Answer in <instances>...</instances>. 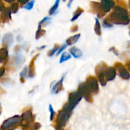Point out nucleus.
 Segmentation results:
<instances>
[{
    "label": "nucleus",
    "mask_w": 130,
    "mask_h": 130,
    "mask_svg": "<svg viewBox=\"0 0 130 130\" xmlns=\"http://www.w3.org/2000/svg\"><path fill=\"white\" fill-rule=\"evenodd\" d=\"M27 72H28V69L27 67H25V68L22 70L20 74V79H21V81L22 79L25 80V77H26L27 74Z\"/></svg>",
    "instance_id": "26"
},
{
    "label": "nucleus",
    "mask_w": 130,
    "mask_h": 130,
    "mask_svg": "<svg viewBox=\"0 0 130 130\" xmlns=\"http://www.w3.org/2000/svg\"><path fill=\"white\" fill-rule=\"evenodd\" d=\"M94 30H95V33H96L97 35H101V27H100V22H99V19H98L97 18L95 19V25Z\"/></svg>",
    "instance_id": "20"
},
{
    "label": "nucleus",
    "mask_w": 130,
    "mask_h": 130,
    "mask_svg": "<svg viewBox=\"0 0 130 130\" xmlns=\"http://www.w3.org/2000/svg\"><path fill=\"white\" fill-rule=\"evenodd\" d=\"M129 16H130V12H129Z\"/></svg>",
    "instance_id": "43"
},
{
    "label": "nucleus",
    "mask_w": 130,
    "mask_h": 130,
    "mask_svg": "<svg viewBox=\"0 0 130 130\" xmlns=\"http://www.w3.org/2000/svg\"><path fill=\"white\" fill-rule=\"evenodd\" d=\"M126 67L127 70L130 71V60L126 62Z\"/></svg>",
    "instance_id": "34"
},
{
    "label": "nucleus",
    "mask_w": 130,
    "mask_h": 130,
    "mask_svg": "<svg viewBox=\"0 0 130 130\" xmlns=\"http://www.w3.org/2000/svg\"><path fill=\"white\" fill-rule=\"evenodd\" d=\"M34 126H35V128H34V129H39V128L41 127V124H39V123H36L35 125H34Z\"/></svg>",
    "instance_id": "35"
},
{
    "label": "nucleus",
    "mask_w": 130,
    "mask_h": 130,
    "mask_svg": "<svg viewBox=\"0 0 130 130\" xmlns=\"http://www.w3.org/2000/svg\"><path fill=\"white\" fill-rule=\"evenodd\" d=\"M49 111L50 112V119L51 121L53 120V118H54L55 114V110H53V108L52 107V105L51 104L49 105Z\"/></svg>",
    "instance_id": "29"
},
{
    "label": "nucleus",
    "mask_w": 130,
    "mask_h": 130,
    "mask_svg": "<svg viewBox=\"0 0 130 130\" xmlns=\"http://www.w3.org/2000/svg\"><path fill=\"white\" fill-rule=\"evenodd\" d=\"M1 112H2V108H1V104H0V115H1Z\"/></svg>",
    "instance_id": "39"
},
{
    "label": "nucleus",
    "mask_w": 130,
    "mask_h": 130,
    "mask_svg": "<svg viewBox=\"0 0 130 130\" xmlns=\"http://www.w3.org/2000/svg\"><path fill=\"white\" fill-rule=\"evenodd\" d=\"M129 34H130V32H129Z\"/></svg>",
    "instance_id": "44"
},
{
    "label": "nucleus",
    "mask_w": 130,
    "mask_h": 130,
    "mask_svg": "<svg viewBox=\"0 0 130 130\" xmlns=\"http://www.w3.org/2000/svg\"><path fill=\"white\" fill-rule=\"evenodd\" d=\"M38 56H39V54H38L36 56H35V57L32 58V60L30 61V64H29V69H28L27 72L28 77H33L35 76V66H34V62H35L36 59V58Z\"/></svg>",
    "instance_id": "15"
},
{
    "label": "nucleus",
    "mask_w": 130,
    "mask_h": 130,
    "mask_svg": "<svg viewBox=\"0 0 130 130\" xmlns=\"http://www.w3.org/2000/svg\"><path fill=\"white\" fill-rule=\"evenodd\" d=\"M72 111L66 109H63L57 115V129H60L64 127L69 121V119L71 118Z\"/></svg>",
    "instance_id": "3"
},
{
    "label": "nucleus",
    "mask_w": 130,
    "mask_h": 130,
    "mask_svg": "<svg viewBox=\"0 0 130 130\" xmlns=\"http://www.w3.org/2000/svg\"><path fill=\"white\" fill-rule=\"evenodd\" d=\"M14 1H15V0H5V1H6L7 3H11Z\"/></svg>",
    "instance_id": "38"
},
{
    "label": "nucleus",
    "mask_w": 130,
    "mask_h": 130,
    "mask_svg": "<svg viewBox=\"0 0 130 130\" xmlns=\"http://www.w3.org/2000/svg\"><path fill=\"white\" fill-rule=\"evenodd\" d=\"M8 52L6 48H3L0 49V63H2L6 60L8 57Z\"/></svg>",
    "instance_id": "18"
},
{
    "label": "nucleus",
    "mask_w": 130,
    "mask_h": 130,
    "mask_svg": "<svg viewBox=\"0 0 130 130\" xmlns=\"http://www.w3.org/2000/svg\"><path fill=\"white\" fill-rule=\"evenodd\" d=\"M71 32H76L78 30V26H77V25H74V26H72V27H71Z\"/></svg>",
    "instance_id": "31"
},
{
    "label": "nucleus",
    "mask_w": 130,
    "mask_h": 130,
    "mask_svg": "<svg viewBox=\"0 0 130 130\" xmlns=\"http://www.w3.org/2000/svg\"><path fill=\"white\" fill-rule=\"evenodd\" d=\"M11 9H10V8H4V10H3L2 12H1V19L3 22H9L11 20Z\"/></svg>",
    "instance_id": "12"
},
{
    "label": "nucleus",
    "mask_w": 130,
    "mask_h": 130,
    "mask_svg": "<svg viewBox=\"0 0 130 130\" xmlns=\"http://www.w3.org/2000/svg\"><path fill=\"white\" fill-rule=\"evenodd\" d=\"M65 76H63V77H62L60 80L58 82L56 83L54 85H53V88H52V93L53 94H58V93L60 92L62 90H63V79H64Z\"/></svg>",
    "instance_id": "13"
},
{
    "label": "nucleus",
    "mask_w": 130,
    "mask_h": 130,
    "mask_svg": "<svg viewBox=\"0 0 130 130\" xmlns=\"http://www.w3.org/2000/svg\"><path fill=\"white\" fill-rule=\"evenodd\" d=\"M100 5L102 11L104 13H107L114 7L115 3L112 0H102Z\"/></svg>",
    "instance_id": "10"
},
{
    "label": "nucleus",
    "mask_w": 130,
    "mask_h": 130,
    "mask_svg": "<svg viewBox=\"0 0 130 130\" xmlns=\"http://www.w3.org/2000/svg\"><path fill=\"white\" fill-rule=\"evenodd\" d=\"M21 117L16 115L5 120L1 125V128L2 129H13L21 124Z\"/></svg>",
    "instance_id": "4"
},
{
    "label": "nucleus",
    "mask_w": 130,
    "mask_h": 130,
    "mask_svg": "<svg viewBox=\"0 0 130 130\" xmlns=\"http://www.w3.org/2000/svg\"><path fill=\"white\" fill-rule=\"evenodd\" d=\"M32 111L30 110H28L25 111L22 114L21 116V124L20 125L23 126L24 128H26V127L29 126L30 124V122L32 121Z\"/></svg>",
    "instance_id": "9"
},
{
    "label": "nucleus",
    "mask_w": 130,
    "mask_h": 130,
    "mask_svg": "<svg viewBox=\"0 0 130 130\" xmlns=\"http://www.w3.org/2000/svg\"><path fill=\"white\" fill-rule=\"evenodd\" d=\"M109 50L112 51V52L114 54L116 55H119V53H118V52L117 51V50L115 48H114V47H113V48H110V50Z\"/></svg>",
    "instance_id": "32"
},
{
    "label": "nucleus",
    "mask_w": 130,
    "mask_h": 130,
    "mask_svg": "<svg viewBox=\"0 0 130 130\" xmlns=\"http://www.w3.org/2000/svg\"><path fill=\"white\" fill-rule=\"evenodd\" d=\"M10 9H11V11L13 13H16L18 11V10H19V4L17 3H13L11 5V7H10Z\"/></svg>",
    "instance_id": "27"
},
{
    "label": "nucleus",
    "mask_w": 130,
    "mask_h": 130,
    "mask_svg": "<svg viewBox=\"0 0 130 130\" xmlns=\"http://www.w3.org/2000/svg\"><path fill=\"white\" fill-rule=\"evenodd\" d=\"M88 88L91 91V94H97L99 91V83H98L97 79L95 77L91 76L87 79L86 82Z\"/></svg>",
    "instance_id": "5"
},
{
    "label": "nucleus",
    "mask_w": 130,
    "mask_h": 130,
    "mask_svg": "<svg viewBox=\"0 0 130 130\" xmlns=\"http://www.w3.org/2000/svg\"><path fill=\"white\" fill-rule=\"evenodd\" d=\"M71 54L68 53L67 52H63V53L61 55L60 58V63H62L63 62H66V61L68 60L71 59Z\"/></svg>",
    "instance_id": "19"
},
{
    "label": "nucleus",
    "mask_w": 130,
    "mask_h": 130,
    "mask_svg": "<svg viewBox=\"0 0 130 130\" xmlns=\"http://www.w3.org/2000/svg\"><path fill=\"white\" fill-rule=\"evenodd\" d=\"M105 67H106L105 66H102L100 64L96 67V73L98 76L99 82L103 86H105L107 84V80L104 74V69Z\"/></svg>",
    "instance_id": "8"
},
{
    "label": "nucleus",
    "mask_w": 130,
    "mask_h": 130,
    "mask_svg": "<svg viewBox=\"0 0 130 130\" xmlns=\"http://www.w3.org/2000/svg\"><path fill=\"white\" fill-rule=\"evenodd\" d=\"M129 8H130V0L129 1Z\"/></svg>",
    "instance_id": "41"
},
{
    "label": "nucleus",
    "mask_w": 130,
    "mask_h": 130,
    "mask_svg": "<svg viewBox=\"0 0 130 130\" xmlns=\"http://www.w3.org/2000/svg\"><path fill=\"white\" fill-rule=\"evenodd\" d=\"M73 1H74V0H70L69 2V3L67 4V7H68V8H71V5H72V2H73Z\"/></svg>",
    "instance_id": "37"
},
{
    "label": "nucleus",
    "mask_w": 130,
    "mask_h": 130,
    "mask_svg": "<svg viewBox=\"0 0 130 130\" xmlns=\"http://www.w3.org/2000/svg\"><path fill=\"white\" fill-rule=\"evenodd\" d=\"M107 19L112 23L121 25H128L130 22V19L128 17L126 9L121 6H117Z\"/></svg>",
    "instance_id": "1"
},
{
    "label": "nucleus",
    "mask_w": 130,
    "mask_h": 130,
    "mask_svg": "<svg viewBox=\"0 0 130 130\" xmlns=\"http://www.w3.org/2000/svg\"><path fill=\"white\" fill-rule=\"evenodd\" d=\"M45 30L42 29L41 28V29H38L36 32V39H38L39 38H40L41 37L43 36L45 34Z\"/></svg>",
    "instance_id": "24"
},
{
    "label": "nucleus",
    "mask_w": 130,
    "mask_h": 130,
    "mask_svg": "<svg viewBox=\"0 0 130 130\" xmlns=\"http://www.w3.org/2000/svg\"><path fill=\"white\" fill-rule=\"evenodd\" d=\"M69 52L70 53L76 58H80V57L83 55V53L82 52H81V50L76 48V47H72V48H70Z\"/></svg>",
    "instance_id": "16"
},
{
    "label": "nucleus",
    "mask_w": 130,
    "mask_h": 130,
    "mask_svg": "<svg viewBox=\"0 0 130 130\" xmlns=\"http://www.w3.org/2000/svg\"><path fill=\"white\" fill-rule=\"evenodd\" d=\"M79 91L81 92V93L83 95V97L85 98L86 101L88 102H92L93 99L92 96H91V93L88 88L86 83H82L79 85Z\"/></svg>",
    "instance_id": "6"
},
{
    "label": "nucleus",
    "mask_w": 130,
    "mask_h": 130,
    "mask_svg": "<svg viewBox=\"0 0 130 130\" xmlns=\"http://www.w3.org/2000/svg\"><path fill=\"white\" fill-rule=\"evenodd\" d=\"M115 68L118 71L119 76L123 79L128 80L130 78V74L127 69L121 63H116L115 64Z\"/></svg>",
    "instance_id": "7"
},
{
    "label": "nucleus",
    "mask_w": 130,
    "mask_h": 130,
    "mask_svg": "<svg viewBox=\"0 0 130 130\" xmlns=\"http://www.w3.org/2000/svg\"><path fill=\"white\" fill-rule=\"evenodd\" d=\"M60 0H56L55 3V4L53 5V6H52V7L51 8L50 10L49 11L50 15H53V13H55L56 10H57V8H58V5H59V3H60Z\"/></svg>",
    "instance_id": "22"
},
{
    "label": "nucleus",
    "mask_w": 130,
    "mask_h": 130,
    "mask_svg": "<svg viewBox=\"0 0 130 130\" xmlns=\"http://www.w3.org/2000/svg\"><path fill=\"white\" fill-rule=\"evenodd\" d=\"M5 72V67H1V68H0V77H1V76L4 74Z\"/></svg>",
    "instance_id": "33"
},
{
    "label": "nucleus",
    "mask_w": 130,
    "mask_h": 130,
    "mask_svg": "<svg viewBox=\"0 0 130 130\" xmlns=\"http://www.w3.org/2000/svg\"><path fill=\"white\" fill-rule=\"evenodd\" d=\"M83 98L82 94L79 91H75L69 93V101L67 104L65 105L63 109H68V110L72 111L76 107V105L79 104Z\"/></svg>",
    "instance_id": "2"
},
{
    "label": "nucleus",
    "mask_w": 130,
    "mask_h": 130,
    "mask_svg": "<svg viewBox=\"0 0 130 130\" xmlns=\"http://www.w3.org/2000/svg\"><path fill=\"white\" fill-rule=\"evenodd\" d=\"M103 25H104V27L105 28H109V27H112L113 26L112 24L107 19H105L104 20V22H103Z\"/></svg>",
    "instance_id": "28"
},
{
    "label": "nucleus",
    "mask_w": 130,
    "mask_h": 130,
    "mask_svg": "<svg viewBox=\"0 0 130 130\" xmlns=\"http://www.w3.org/2000/svg\"><path fill=\"white\" fill-rule=\"evenodd\" d=\"M34 3H35V0H31L30 1L28 2L26 5L24 6V8H25L26 10H30L33 8L34 5Z\"/></svg>",
    "instance_id": "25"
},
{
    "label": "nucleus",
    "mask_w": 130,
    "mask_h": 130,
    "mask_svg": "<svg viewBox=\"0 0 130 130\" xmlns=\"http://www.w3.org/2000/svg\"><path fill=\"white\" fill-rule=\"evenodd\" d=\"M104 74L107 81H112L116 76V69L112 67H105L104 69Z\"/></svg>",
    "instance_id": "11"
},
{
    "label": "nucleus",
    "mask_w": 130,
    "mask_h": 130,
    "mask_svg": "<svg viewBox=\"0 0 130 130\" xmlns=\"http://www.w3.org/2000/svg\"><path fill=\"white\" fill-rule=\"evenodd\" d=\"M66 1V0H63V2H64V1Z\"/></svg>",
    "instance_id": "42"
},
{
    "label": "nucleus",
    "mask_w": 130,
    "mask_h": 130,
    "mask_svg": "<svg viewBox=\"0 0 130 130\" xmlns=\"http://www.w3.org/2000/svg\"><path fill=\"white\" fill-rule=\"evenodd\" d=\"M13 42V37L11 33H7L5 34L2 39V43L5 46L8 47L11 45Z\"/></svg>",
    "instance_id": "14"
},
{
    "label": "nucleus",
    "mask_w": 130,
    "mask_h": 130,
    "mask_svg": "<svg viewBox=\"0 0 130 130\" xmlns=\"http://www.w3.org/2000/svg\"><path fill=\"white\" fill-rule=\"evenodd\" d=\"M58 48H59V46H58V44H56V45H55V46L53 47V48H52L51 50H50L49 52H48V57H52V56L54 55L55 53V52L58 50Z\"/></svg>",
    "instance_id": "23"
},
{
    "label": "nucleus",
    "mask_w": 130,
    "mask_h": 130,
    "mask_svg": "<svg viewBox=\"0 0 130 130\" xmlns=\"http://www.w3.org/2000/svg\"><path fill=\"white\" fill-rule=\"evenodd\" d=\"M45 47H46V46H41L39 48V50H43V48H44Z\"/></svg>",
    "instance_id": "40"
},
{
    "label": "nucleus",
    "mask_w": 130,
    "mask_h": 130,
    "mask_svg": "<svg viewBox=\"0 0 130 130\" xmlns=\"http://www.w3.org/2000/svg\"><path fill=\"white\" fill-rule=\"evenodd\" d=\"M83 11H84L83 9L80 8H78L76 10V11L74 12V16L72 18V19H71V21L72 22L75 21V20H76V19H77V18H78L83 13Z\"/></svg>",
    "instance_id": "21"
},
{
    "label": "nucleus",
    "mask_w": 130,
    "mask_h": 130,
    "mask_svg": "<svg viewBox=\"0 0 130 130\" xmlns=\"http://www.w3.org/2000/svg\"><path fill=\"white\" fill-rule=\"evenodd\" d=\"M4 8H5V6H4L3 4L0 2V11H2L4 10Z\"/></svg>",
    "instance_id": "36"
},
{
    "label": "nucleus",
    "mask_w": 130,
    "mask_h": 130,
    "mask_svg": "<svg viewBox=\"0 0 130 130\" xmlns=\"http://www.w3.org/2000/svg\"><path fill=\"white\" fill-rule=\"evenodd\" d=\"M80 36H81V34H77L76 35H74L70 37L68 39L66 40V44H67V45H72V44H74L76 42L78 41V39H79Z\"/></svg>",
    "instance_id": "17"
},
{
    "label": "nucleus",
    "mask_w": 130,
    "mask_h": 130,
    "mask_svg": "<svg viewBox=\"0 0 130 130\" xmlns=\"http://www.w3.org/2000/svg\"><path fill=\"white\" fill-rule=\"evenodd\" d=\"M67 46H68L67 44H63V45H62V46L60 47V48H58V52H57V56H58V55H59L60 53L61 52H62V51L63 50L66 49V48H67Z\"/></svg>",
    "instance_id": "30"
}]
</instances>
